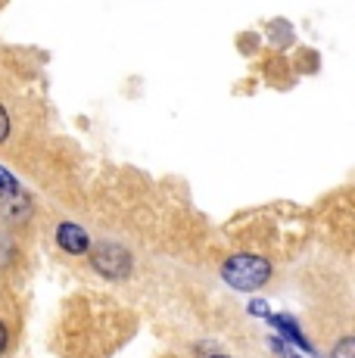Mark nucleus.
Listing matches in <instances>:
<instances>
[{
    "instance_id": "nucleus-3",
    "label": "nucleus",
    "mask_w": 355,
    "mask_h": 358,
    "mask_svg": "<svg viewBox=\"0 0 355 358\" xmlns=\"http://www.w3.org/2000/svg\"><path fill=\"white\" fill-rule=\"evenodd\" d=\"M0 206H3V212L13 218H22L25 212H29V196L19 190L13 175H6V169H0Z\"/></svg>"
},
{
    "instance_id": "nucleus-1",
    "label": "nucleus",
    "mask_w": 355,
    "mask_h": 358,
    "mask_svg": "<svg viewBox=\"0 0 355 358\" xmlns=\"http://www.w3.org/2000/svg\"><path fill=\"white\" fill-rule=\"evenodd\" d=\"M222 278L228 280L231 287H237V290H259V287L271 278V268H268V262H265V259L234 256V259L224 262Z\"/></svg>"
},
{
    "instance_id": "nucleus-8",
    "label": "nucleus",
    "mask_w": 355,
    "mask_h": 358,
    "mask_svg": "<svg viewBox=\"0 0 355 358\" xmlns=\"http://www.w3.org/2000/svg\"><path fill=\"white\" fill-rule=\"evenodd\" d=\"M212 358H224V355H212Z\"/></svg>"
},
{
    "instance_id": "nucleus-6",
    "label": "nucleus",
    "mask_w": 355,
    "mask_h": 358,
    "mask_svg": "<svg viewBox=\"0 0 355 358\" xmlns=\"http://www.w3.org/2000/svg\"><path fill=\"white\" fill-rule=\"evenodd\" d=\"M6 137H10V115L0 106V143H6Z\"/></svg>"
},
{
    "instance_id": "nucleus-7",
    "label": "nucleus",
    "mask_w": 355,
    "mask_h": 358,
    "mask_svg": "<svg viewBox=\"0 0 355 358\" xmlns=\"http://www.w3.org/2000/svg\"><path fill=\"white\" fill-rule=\"evenodd\" d=\"M6 343H10V334H6V324L0 321V355L6 352Z\"/></svg>"
},
{
    "instance_id": "nucleus-4",
    "label": "nucleus",
    "mask_w": 355,
    "mask_h": 358,
    "mask_svg": "<svg viewBox=\"0 0 355 358\" xmlns=\"http://www.w3.org/2000/svg\"><path fill=\"white\" fill-rule=\"evenodd\" d=\"M57 243L63 246L66 252H72V256H81V252L91 250V240H87V234L81 231L78 224H72V222L59 224V231H57Z\"/></svg>"
},
{
    "instance_id": "nucleus-2",
    "label": "nucleus",
    "mask_w": 355,
    "mask_h": 358,
    "mask_svg": "<svg viewBox=\"0 0 355 358\" xmlns=\"http://www.w3.org/2000/svg\"><path fill=\"white\" fill-rule=\"evenodd\" d=\"M91 262L106 278H125V274L131 271V256H128V250H122L119 243H100L97 250H94Z\"/></svg>"
},
{
    "instance_id": "nucleus-5",
    "label": "nucleus",
    "mask_w": 355,
    "mask_h": 358,
    "mask_svg": "<svg viewBox=\"0 0 355 358\" xmlns=\"http://www.w3.org/2000/svg\"><path fill=\"white\" fill-rule=\"evenodd\" d=\"M352 349H355L352 336H343V340L337 343V349L331 352V358H352Z\"/></svg>"
}]
</instances>
